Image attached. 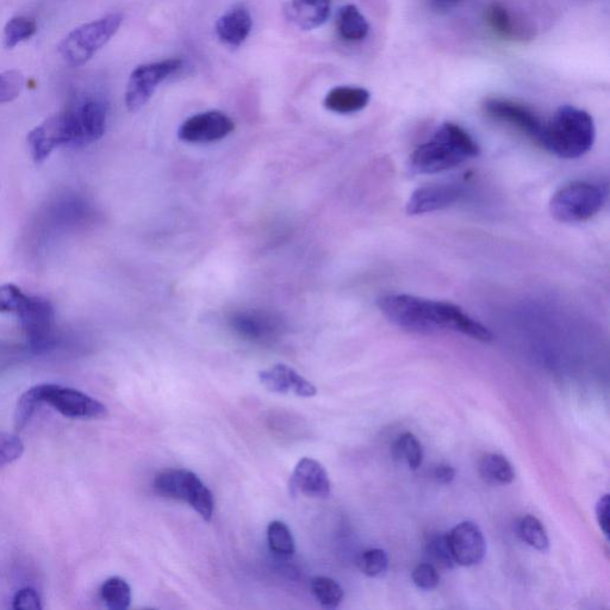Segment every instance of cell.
Here are the masks:
<instances>
[{
    "instance_id": "1",
    "label": "cell",
    "mask_w": 610,
    "mask_h": 610,
    "mask_svg": "<svg viewBox=\"0 0 610 610\" xmlns=\"http://www.w3.org/2000/svg\"><path fill=\"white\" fill-rule=\"evenodd\" d=\"M378 307L391 323L404 331L419 334L453 331L482 342L494 340L487 327L450 302L394 294L382 297Z\"/></svg>"
},
{
    "instance_id": "2",
    "label": "cell",
    "mask_w": 610,
    "mask_h": 610,
    "mask_svg": "<svg viewBox=\"0 0 610 610\" xmlns=\"http://www.w3.org/2000/svg\"><path fill=\"white\" fill-rule=\"evenodd\" d=\"M479 153L481 148L464 128L447 122L410 155L408 171L413 176L445 172L477 158Z\"/></svg>"
},
{
    "instance_id": "3",
    "label": "cell",
    "mask_w": 610,
    "mask_h": 610,
    "mask_svg": "<svg viewBox=\"0 0 610 610\" xmlns=\"http://www.w3.org/2000/svg\"><path fill=\"white\" fill-rule=\"evenodd\" d=\"M596 128L587 111L564 105L545 123L540 145L563 159H578L594 146Z\"/></svg>"
},
{
    "instance_id": "4",
    "label": "cell",
    "mask_w": 610,
    "mask_h": 610,
    "mask_svg": "<svg viewBox=\"0 0 610 610\" xmlns=\"http://www.w3.org/2000/svg\"><path fill=\"white\" fill-rule=\"evenodd\" d=\"M608 199L607 186L575 182L556 192L550 203L553 219L562 223L585 222L600 213Z\"/></svg>"
},
{
    "instance_id": "5",
    "label": "cell",
    "mask_w": 610,
    "mask_h": 610,
    "mask_svg": "<svg viewBox=\"0 0 610 610\" xmlns=\"http://www.w3.org/2000/svg\"><path fill=\"white\" fill-rule=\"evenodd\" d=\"M122 22V15L110 14L74 29L60 43L62 59L73 67L84 66L116 35Z\"/></svg>"
},
{
    "instance_id": "6",
    "label": "cell",
    "mask_w": 610,
    "mask_h": 610,
    "mask_svg": "<svg viewBox=\"0 0 610 610\" xmlns=\"http://www.w3.org/2000/svg\"><path fill=\"white\" fill-rule=\"evenodd\" d=\"M153 487L155 493L165 499L189 503L203 520L213 519L214 495L196 473L184 469L165 470L155 477Z\"/></svg>"
},
{
    "instance_id": "7",
    "label": "cell",
    "mask_w": 610,
    "mask_h": 610,
    "mask_svg": "<svg viewBox=\"0 0 610 610\" xmlns=\"http://www.w3.org/2000/svg\"><path fill=\"white\" fill-rule=\"evenodd\" d=\"M78 140L77 111L72 110L61 111L48 117L28 135L31 155L36 164L43 163L60 146H78Z\"/></svg>"
},
{
    "instance_id": "8",
    "label": "cell",
    "mask_w": 610,
    "mask_h": 610,
    "mask_svg": "<svg viewBox=\"0 0 610 610\" xmlns=\"http://www.w3.org/2000/svg\"><path fill=\"white\" fill-rule=\"evenodd\" d=\"M40 400L68 419L96 420L107 416L108 408L84 392L56 384H40Z\"/></svg>"
},
{
    "instance_id": "9",
    "label": "cell",
    "mask_w": 610,
    "mask_h": 610,
    "mask_svg": "<svg viewBox=\"0 0 610 610\" xmlns=\"http://www.w3.org/2000/svg\"><path fill=\"white\" fill-rule=\"evenodd\" d=\"M182 67L183 60L180 59H167L136 67L130 74L124 97L127 109L135 112L145 107L159 85Z\"/></svg>"
},
{
    "instance_id": "10",
    "label": "cell",
    "mask_w": 610,
    "mask_h": 610,
    "mask_svg": "<svg viewBox=\"0 0 610 610\" xmlns=\"http://www.w3.org/2000/svg\"><path fill=\"white\" fill-rule=\"evenodd\" d=\"M17 316L31 350L46 351L54 338L55 314L51 302L27 295Z\"/></svg>"
},
{
    "instance_id": "11",
    "label": "cell",
    "mask_w": 610,
    "mask_h": 610,
    "mask_svg": "<svg viewBox=\"0 0 610 610\" xmlns=\"http://www.w3.org/2000/svg\"><path fill=\"white\" fill-rule=\"evenodd\" d=\"M485 114L493 120L506 123L518 129L529 139L539 143L543 136L545 122L524 104L506 98H489L483 104Z\"/></svg>"
},
{
    "instance_id": "12",
    "label": "cell",
    "mask_w": 610,
    "mask_h": 610,
    "mask_svg": "<svg viewBox=\"0 0 610 610\" xmlns=\"http://www.w3.org/2000/svg\"><path fill=\"white\" fill-rule=\"evenodd\" d=\"M235 124L221 111H207L186 120L178 130V138L189 143L220 141L232 134Z\"/></svg>"
},
{
    "instance_id": "13",
    "label": "cell",
    "mask_w": 610,
    "mask_h": 610,
    "mask_svg": "<svg viewBox=\"0 0 610 610\" xmlns=\"http://www.w3.org/2000/svg\"><path fill=\"white\" fill-rule=\"evenodd\" d=\"M465 185L459 183H440L423 186L410 196L407 213L412 216L434 213L451 207L463 197Z\"/></svg>"
},
{
    "instance_id": "14",
    "label": "cell",
    "mask_w": 610,
    "mask_h": 610,
    "mask_svg": "<svg viewBox=\"0 0 610 610\" xmlns=\"http://www.w3.org/2000/svg\"><path fill=\"white\" fill-rule=\"evenodd\" d=\"M448 540H450L457 565L466 566V568L478 565L487 553V543H485L481 528L473 522H460L448 534Z\"/></svg>"
},
{
    "instance_id": "15",
    "label": "cell",
    "mask_w": 610,
    "mask_h": 610,
    "mask_svg": "<svg viewBox=\"0 0 610 610\" xmlns=\"http://www.w3.org/2000/svg\"><path fill=\"white\" fill-rule=\"evenodd\" d=\"M290 490L294 495L328 499L332 493V484L322 464L315 459L303 458L292 473Z\"/></svg>"
},
{
    "instance_id": "16",
    "label": "cell",
    "mask_w": 610,
    "mask_h": 610,
    "mask_svg": "<svg viewBox=\"0 0 610 610\" xmlns=\"http://www.w3.org/2000/svg\"><path fill=\"white\" fill-rule=\"evenodd\" d=\"M261 384L267 390L276 394H294L298 397L310 398L317 394V389L308 379H305L290 366L278 364L259 373Z\"/></svg>"
},
{
    "instance_id": "17",
    "label": "cell",
    "mask_w": 610,
    "mask_h": 610,
    "mask_svg": "<svg viewBox=\"0 0 610 610\" xmlns=\"http://www.w3.org/2000/svg\"><path fill=\"white\" fill-rule=\"evenodd\" d=\"M485 18L491 30L503 40L527 42L533 40L535 35L533 27L524 18L514 15L500 3L489 5Z\"/></svg>"
},
{
    "instance_id": "18",
    "label": "cell",
    "mask_w": 610,
    "mask_h": 610,
    "mask_svg": "<svg viewBox=\"0 0 610 610\" xmlns=\"http://www.w3.org/2000/svg\"><path fill=\"white\" fill-rule=\"evenodd\" d=\"M253 27V20L250 10L244 6H236L222 15L216 22V34L224 45L230 47H240Z\"/></svg>"
},
{
    "instance_id": "19",
    "label": "cell",
    "mask_w": 610,
    "mask_h": 610,
    "mask_svg": "<svg viewBox=\"0 0 610 610\" xmlns=\"http://www.w3.org/2000/svg\"><path fill=\"white\" fill-rule=\"evenodd\" d=\"M332 0H291L286 16L302 30H313L325 24L331 15Z\"/></svg>"
},
{
    "instance_id": "20",
    "label": "cell",
    "mask_w": 610,
    "mask_h": 610,
    "mask_svg": "<svg viewBox=\"0 0 610 610\" xmlns=\"http://www.w3.org/2000/svg\"><path fill=\"white\" fill-rule=\"evenodd\" d=\"M79 128L78 146L102 139L107 129V107L99 101H89L77 111Z\"/></svg>"
},
{
    "instance_id": "21",
    "label": "cell",
    "mask_w": 610,
    "mask_h": 610,
    "mask_svg": "<svg viewBox=\"0 0 610 610\" xmlns=\"http://www.w3.org/2000/svg\"><path fill=\"white\" fill-rule=\"evenodd\" d=\"M370 99V92L363 87L338 86L327 93L325 107L335 114H354L364 110L369 105Z\"/></svg>"
},
{
    "instance_id": "22",
    "label": "cell",
    "mask_w": 610,
    "mask_h": 610,
    "mask_svg": "<svg viewBox=\"0 0 610 610\" xmlns=\"http://www.w3.org/2000/svg\"><path fill=\"white\" fill-rule=\"evenodd\" d=\"M336 28L342 39L350 42L364 40L369 34L370 26L356 5L342 6L336 17Z\"/></svg>"
},
{
    "instance_id": "23",
    "label": "cell",
    "mask_w": 610,
    "mask_h": 610,
    "mask_svg": "<svg viewBox=\"0 0 610 610\" xmlns=\"http://www.w3.org/2000/svg\"><path fill=\"white\" fill-rule=\"evenodd\" d=\"M479 473L485 482L495 485L512 484L515 479L513 465L506 457L497 453L485 454L479 462Z\"/></svg>"
},
{
    "instance_id": "24",
    "label": "cell",
    "mask_w": 610,
    "mask_h": 610,
    "mask_svg": "<svg viewBox=\"0 0 610 610\" xmlns=\"http://www.w3.org/2000/svg\"><path fill=\"white\" fill-rule=\"evenodd\" d=\"M426 556L429 564L440 570H452L456 568V559L453 557L448 534L437 533L428 539L426 544Z\"/></svg>"
},
{
    "instance_id": "25",
    "label": "cell",
    "mask_w": 610,
    "mask_h": 610,
    "mask_svg": "<svg viewBox=\"0 0 610 610\" xmlns=\"http://www.w3.org/2000/svg\"><path fill=\"white\" fill-rule=\"evenodd\" d=\"M101 597L109 609L126 610L132 603V588L123 578L111 577L103 583Z\"/></svg>"
},
{
    "instance_id": "26",
    "label": "cell",
    "mask_w": 610,
    "mask_h": 610,
    "mask_svg": "<svg viewBox=\"0 0 610 610\" xmlns=\"http://www.w3.org/2000/svg\"><path fill=\"white\" fill-rule=\"evenodd\" d=\"M311 593L322 607L334 609L344 601L345 593L341 585L325 576H317L311 580Z\"/></svg>"
},
{
    "instance_id": "27",
    "label": "cell",
    "mask_w": 610,
    "mask_h": 610,
    "mask_svg": "<svg viewBox=\"0 0 610 610\" xmlns=\"http://www.w3.org/2000/svg\"><path fill=\"white\" fill-rule=\"evenodd\" d=\"M519 537L533 549L547 552L550 549V539L541 522L532 515L524 516L518 524Z\"/></svg>"
},
{
    "instance_id": "28",
    "label": "cell",
    "mask_w": 610,
    "mask_h": 610,
    "mask_svg": "<svg viewBox=\"0 0 610 610\" xmlns=\"http://www.w3.org/2000/svg\"><path fill=\"white\" fill-rule=\"evenodd\" d=\"M392 454L396 460L406 463L412 470L419 469L423 462L422 445L412 433H404L395 441Z\"/></svg>"
},
{
    "instance_id": "29",
    "label": "cell",
    "mask_w": 610,
    "mask_h": 610,
    "mask_svg": "<svg viewBox=\"0 0 610 610\" xmlns=\"http://www.w3.org/2000/svg\"><path fill=\"white\" fill-rule=\"evenodd\" d=\"M270 550L280 557H290L296 551L295 540L288 526L282 521H272L267 527Z\"/></svg>"
},
{
    "instance_id": "30",
    "label": "cell",
    "mask_w": 610,
    "mask_h": 610,
    "mask_svg": "<svg viewBox=\"0 0 610 610\" xmlns=\"http://www.w3.org/2000/svg\"><path fill=\"white\" fill-rule=\"evenodd\" d=\"M37 24L33 18L17 16L6 23L4 43L8 49L15 48L21 42L31 39L36 34Z\"/></svg>"
},
{
    "instance_id": "31",
    "label": "cell",
    "mask_w": 610,
    "mask_h": 610,
    "mask_svg": "<svg viewBox=\"0 0 610 610\" xmlns=\"http://www.w3.org/2000/svg\"><path fill=\"white\" fill-rule=\"evenodd\" d=\"M41 406L42 403L37 385L24 392L20 400H18L15 410V428L17 432L26 428L30 420L33 419L37 408H40Z\"/></svg>"
},
{
    "instance_id": "32",
    "label": "cell",
    "mask_w": 610,
    "mask_h": 610,
    "mask_svg": "<svg viewBox=\"0 0 610 610\" xmlns=\"http://www.w3.org/2000/svg\"><path fill=\"white\" fill-rule=\"evenodd\" d=\"M359 566L366 576L381 577L389 569L387 552L381 549L367 550L360 556Z\"/></svg>"
},
{
    "instance_id": "33",
    "label": "cell",
    "mask_w": 610,
    "mask_h": 610,
    "mask_svg": "<svg viewBox=\"0 0 610 610\" xmlns=\"http://www.w3.org/2000/svg\"><path fill=\"white\" fill-rule=\"evenodd\" d=\"M26 80L23 73L11 70L0 73V104L14 102L20 97Z\"/></svg>"
},
{
    "instance_id": "34",
    "label": "cell",
    "mask_w": 610,
    "mask_h": 610,
    "mask_svg": "<svg viewBox=\"0 0 610 610\" xmlns=\"http://www.w3.org/2000/svg\"><path fill=\"white\" fill-rule=\"evenodd\" d=\"M24 444L15 434L0 433V468L16 462L22 457Z\"/></svg>"
},
{
    "instance_id": "35",
    "label": "cell",
    "mask_w": 610,
    "mask_h": 610,
    "mask_svg": "<svg viewBox=\"0 0 610 610\" xmlns=\"http://www.w3.org/2000/svg\"><path fill=\"white\" fill-rule=\"evenodd\" d=\"M27 295L14 284L0 286V313H14L20 310Z\"/></svg>"
},
{
    "instance_id": "36",
    "label": "cell",
    "mask_w": 610,
    "mask_h": 610,
    "mask_svg": "<svg viewBox=\"0 0 610 610\" xmlns=\"http://www.w3.org/2000/svg\"><path fill=\"white\" fill-rule=\"evenodd\" d=\"M440 576L438 569L432 564L417 565L413 571V582L422 590H433L438 587Z\"/></svg>"
},
{
    "instance_id": "37",
    "label": "cell",
    "mask_w": 610,
    "mask_h": 610,
    "mask_svg": "<svg viewBox=\"0 0 610 610\" xmlns=\"http://www.w3.org/2000/svg\"><path fill=\"white\" fill-rule=\"evenodd\" d=\"M234 325L236 331H239L242 335L251 339L261 338L267 331L265 321L257 319V317L252 315H241L236 317Z\"/></svg>"
},
{
    "instance_id": "38",
    "label": "cell",
    "mask_w": 610,
    "mask_h": 610,
    "mask_svg": "<svg viewBox=\"0 0 610 610\" xmlns=\"http://www.w3.org/2000/svg\"><path fill=\"white\" fill-rule=\"evenodd\" d=\"M12 607L24 610L42 609L41 597L33 588L18 590L12 601Z\"/></svg>"
},
{
    "instance_id": "39",
    "label": "cell",
    "mask_w": 610,
    "mask_h": 610,
    "mask_svg": "<svg viewBox=\"0 0 610 610\" xmlns=\"http://www.w3.org/2000/svg\"><path fill=\"white\" fill-rule=\"evenodd\" d=\"M597 521L603 534L609 537V495L602 496L596 506Z\"/></svg>"
},
{
    "instance_id": "40",
    "label": "cell",
    "mask_w": 610,
    "mask_h": 610,
    "mask_svg": "<svg viewBox=\"0 0 610 610\" xmlns=\"http://www.w3.org/2000/svg\"><path fill=\"white\" fill-rule=\"evenodd\" d=\"M433 477L438 483L448 485L451 484L454 477H456V471H454L450 465L441 464L438 468H435Z\"/></svg>"
},
{
    "instance_id": "41",
    "label": "cell",
    "mask_w": 610,
    "mask_h": 610,
    "mask_svg": "<svg viewBox=\"0 0 610 610\" xmlns=\"http://www.w3.org/2000/svg\"><path fill=\"white\" fill-rule=\"evenodd\" d=\"M460 2H462V0H429L432 9L439 12V14H446V12H450L454 8H457Z\"/></svg>"
}]
</instances>
